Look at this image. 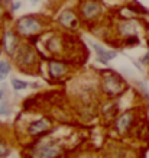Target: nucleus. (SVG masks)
I'll return each mask as SVG.
<instances>
[{
	"label": "nucleus",
	"mask_w": 149,
	"mask_h": 158,
	"mask_svg": "<svg viewBox=\"0 0 149 158\" xmlns=\"http://www.w3.org/2000/svg\"><path fill=\"white\" fill-rule=\"evenodd\" d=\"M65 73V65L61 62H49V74L52 77H61Z\"/></svg>",
	"instance_id": "obj_9"
},
{
	"label": "nucleus",
	"mask_w": 149,
	"mask_h": 158,
	"mask_svg": "<svg viewBox=\"0 0 149 158\" xmlns=\"http://www.w3.org/2000/svg\"><path fill=\"white\" fill-rule=\"evenodd\" d=\"M59 22L64 25V26H75L77 20H75V15L72 13L71 10H65L59 15Z\"/></svg>",
	"instance_id": "obj_8"
},
{
	"label": "nucleus",
	"mask_w": 149,
	"mask_h": 158,
	"mask_svg": "<svg viewBox=\"0 0 149 158\" xmlns=\"http://www.w3.org/2000/svg\"><path fill=\"white\" fill-rule=\"evenodd\" d=\"M20 7V3H14L13 5V10H18Z\"/></svg>",
	"instance_id": "obj_16"
},
{
	"label": "nucleus",
	"mask_w": 149,
	"mask_h": 158,
	"mask_svg": "<svg viewBox=\"0 0 149 158\" xmlns=\"http://www.w3.org/2000/svg\"><path fill=\"white\" fill-rule=\"evenodd\" d=\"M61 152V148L55 144H46V142H42V144L38 147V149L35 151V158H55L59 155Z\"/></svg>",
	"instance_id": "obj_1"
},
{
	"label": "nucleus",
	"mask_w": 149,
	"mask_h": 158,
	"mask_svg": "<svg viewBox=\"0 0 149 158\" xmlns=\"http://www.w3.org/2000/svg\"><path fill=\"white\" fill-rule=\"evenodd\" d=\"M3 94H5V93H3V90H0V100L3 99Z\"/></svg>",
	"instance_id": "obj_18"
},
{
	"label": "nucleus",
	"mask_w": 149,
	"mask_h": 158,
	"mask_svg": "<svg viewBox=\"0 0 149 158\" xmlns=\"http://www.w3.org/2000/svg\"><path fill=\"white\" fill-rule=\"evenodd\" d=\"M10 112H9V109H7V106L6 105H3V106H0V115H5V116H7Z\"/></svg>",
	"instance_id": "obj_14"
},
{
	"label": "nucleus",
	"mask_w": 149,
	"mask_h": 158,
	"mask_svg": "<svg viewBox=\"0 0 149 158\" xmlns=\"http://www.w3.org/2000/svg\"><path fill=\"white\" fill-rule=\"evenodd\" d=\"M123 89V84L122 81L117 78L116 76H107L106 80H104V90L109 93V94H116Z\"/></svg>",
	"instance_id": "obj_3"
},
{
	"label": "nucleus",
	"mask_w": 149,
	"mask_h": 158,
	"mask_svg": "<svg viewBox=\"0 0 149 158\" xmlns=\"http://www.w3.org/2000/svg\"><path fill=\"white\" fill-rule=\"evenodd\" d=\"M12 86H13L14 90H25L28 87V83L22 81V80H18V78H12Z\"/></svg>",
	"instance_id": "obj_12"
},
{
	"label": "nucleus",
	"mask_w": 149,
	"mask_h": 158,
	"mask_svg": "<svg viewBox=\"0 0 149 158\" xmlns=\"http://www.w3.org/2000/svg\"><path fill=\"white\" fill-rule=\"evenodd\" d=\"M9 71H10V67H9V64L6 61H2L0 62V74H9Z\"/></svg>",
	"instance_id": "obj_13"
},
{
	"label": "nucleus",
	"mask_w": 149,
	"mask_h": 158,
	"mask_svg": "<svg viewBox=\"0 0 149 158\" xmlns=\"http://www.w3.org/2000/svg\"><path fill=\"white\" fill-rule=\"evenodd\" d=\"M132 119H133V115H132L130 112H126V113H123L122 116H119V119L116 120L117 131H119V132H125V131L129 128V125L132 123Z\"/></svg>",
	"instance_id": "obj_7"
},
{
	"label": "nucleus",
	"mask_w": 149,
	"mask_h": 158,
	"mask_svg": "<svg viewBox=\"0 0 149 158\" xmlns=\"http://www.w3.org/2000/svg\"><path fill=\"white\" fill-rule=\"evenodd\" d=\"M5 77H6V74H0V80H3Z\"/></svg>",
	"instance_id": "obj_19"
},
{
	"label": "nucleus",
	"mask_w": 149,
	"mask_h": 158,
	"mask_svg": "<svg viewBox=\"0 0 149 158\" xmlns=\"http://www.w3.org/2000/svg\"><path fill=\"white\" fill-rule=\"evenodd\" d=\"M49 128V122L46 119H41V120H35L29 125V134L30 135H38L43 131H46Z\"/></svg>",
	"instance_id": "obj_5"
},
{
	"label": "nucleus",
	"mask_w": 149,
	"mask_h": 158,
	"mask_svg": "<svg viewBox=\"0 0 149 158\" xmlns=\"http://www.w3.org/2000/svg\"><path fill=\"white\" fill-rule=\"evenodd\" d=\"M14 45H16V42H14V36L12 32H7L6 34V39H5V47H6V51L9 54H13L14 51Z\"/></svg>",
	"instance_id": "obj_11"
},
{
	"label": "nucleus",
	"mask_w": 149,
	"mask_h": 158,
	"mask_svg": "<svg viewBox=\"0 0 149 158\" xmlns=\"http://www.w3.org/2000/svg\"><path fill=\"white\" fill-rule=\"evenodd\" d=\"M148 60H149V54H146V55H145V58H143V60H142V62H146V61H148Z\"/></svg>",
	"instance_id": "obj_17"
},
{
	"label": "nucleus",
	"mask_w": 149,
	"mask_h": 158,
	"mask_svg": "<svg viewBox=\"0 0 149 158\" xmlns=\"http://www.w3.org/2000/svg\"><path fill=\"white\" fill-rule=\"evenodd\" d=\"M18 29H19L20 34L30 35V34L38 32L39 29H41V23H39L36 19L28 16V18H22V19L18 22Z\"/></svg>",
	"instance_id": "obj_2"
},
{
	"label": "nucleus",
	"mask_w": 149,
	"mask_h": 158,
	"mask_svg": "<svg viewBox=\"0 0 149 158\" xmlns=\"http://www.w3.org/2000/svg\"><path fill=\"white\" fill-rule=\"evenodd\" d=\"M18 61L22 64H32V62H35V55L29 49H22L20 54L18 55Z\"/></svg>",
	"instance_id": "obj_10"
},
{
	"label": "nucleus",
	"mask_w": 149,
	"mask_h": 158,
	"mask_svg": "<svg viewBox=\"0 0 149 158\" xmlns=\"http://www.w3.org/2000/svg\"><path fill=\"white\" fill-rule=\"evenodd\" d=\"M91 45H93V48L96 49V52H97V55H99V58H100V61H103V62L110 61V60L116 58V55H117L116 52H111V51H107V49H104L103 47H100L99 44L91 42Z\"/></svg>",
	"instance_id": "obj_6"
},
{
	"label": "nucleus",
	"mask_w": 149,
	"mask_h": 158,
	"mask_svg": "<svg viewBox=\"0 0 149 158\" xmlns=\"http://www.w3.org/2000/svg\"><path fill=\"white\" fill-rule=\"evenodd\" d=\"M100 13V5L97 2H88V3H84L83 6V15L91 19V18H96L97 15Z\"/></svg>",
	"instance_id": "obj_4"
},
{
	"label": "nucleus",
	"mask_w": 149,
	"mask_h": 158,
	"mask_svg": "<svg viewBox=\"0 0 149 158\" xmlns=\"http://www.w3.org/2000/svg\"><path fill=\"white\" fill-rule=\"evenodd\" d=\"M6 152H7V148H6L5 145H3L2 142H0V157H2V155H5Z\"/></svg>",
	"instance_id": "obj_15"
},
{
	"label": "nucleus",
	"mask_w": 149,
	"mask_h": 158,
	"mask_svg": "<svg viewBox=\"0 0 149 158\" xmlns=\"http://www.w3.org/2000/svg\"><path fill=\"white\" fill-rule=\"evenodd\" d=\"M34 2H36V0H34Z\"/></svg>",
	"instance_id": "obj_20"
}]
</instances>
